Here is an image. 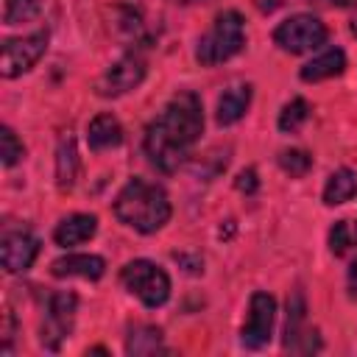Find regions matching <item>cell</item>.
I'll list each match as a JSON object with an SVG mask.
<instances>
[{"label":"cell","mask_w":357,"mask_h":357,"mask_svg":"<svg viewBox=\"0 0 357 357\" xmlns=\"http://www.w3.org/2000/svg\"><path fill=\"white\" fill-rule=\"evenodd\" d=\"M112 209H114V215L123 226H128L139 234L159 231L173 215V206H170V198H167L165 187L153 184L148 178H139V176L128 178L123 184Z\"/></svg>","instance_id":"7a4b0ae2"},{"label":"cell","mask_w":357,"mask_h":357,"mask_svg":"<svg viewBox=\"0 0 357 357\" xmlns=\"http://www.w3.org/2000/svg\"><path fill=\"white\" fill-rule=\"evenodd\" d=\"M75 310L78 298L70 290L50 293L47 307H45V321H42V346L50 351H59L61 343L70 337L73 324H75Z\"/></svg>","instance_id":"52a82bcc"},{"label":"cell","mask_w":357,"mask_h":357,"mask_svg":"<svg viewBox=\"0 0 357 357\" xmlns=\"http://www.w3.org/2000/svg\"><path fill=\"white\" fill-rule=\"evenodd\" d=\"M42 8H45V0H3V22L6 25L31 22Z\"/></svg>","instance_id":"7402d4cb"},{"label":"cell","mask_w":357,"mask_h":357,"mask_svg":"<svg viewBox=\"0 0 357 357\" xmlns=\"http://www.w3.org/2000/svg\"><path fill=\"white\" fill-rule=\"evenodd\" d=\"M326 36L329 31L315 14H290L273 28V42L279 45V50L293 53V56L318 50L326 42Z\"/></svg>","instance_id":"5b68a950"},{"label":"cell","mask_w":357,"mask_h":357,"mask_svg":"<svg viewBox=\"0 0 357 357\" xmlns=\"http://www.w3.org/2000/svg\"><path fill=\"white\" fill-rule=\"evenodd\" d=\"M354 195H357V173L351 167H337L335 173H329L326 184H324V204L326 206L346 204Z\"/></svg>","instance_id":"ac0fdd59"},{"label":"cell","mask_w":357,"mask_h":357,"mask_svg":"<svg viewBox=\"0 0 357 357\" xmlns=\"http://www.w3.org/2000/svg\"><path fill=\"white\" fill-rule=\"evenodd\" d=\"M279 167L290 178H301L312 167V156L307 151H301V148H284V151H279Z\"/></svg>","instance_id":"603a6c76"},{"label":"cell","mask_w":357,"mask_h":357,"mask_svg":"<svg viewBox=\"0 0 357 357\" xmlns=\"http://www.w3.org/2000/svg\"><path fill=\"white\" fill-rule=\"evenodd\" d=\"M120 282L131 296H137L145 307L156 310L170 298V276L151 259H131L120 268Z\"/></svg>","instance_id":"277c9868"},{"label":"cell","mask_w":357,"mask_h":357,"mask_svg":"<svg viewBox=\"0 0 357 357\" xmlns=\"http://www.w3.org/2000/svg\"><path fill=\"white\" fill-rule=\"evenodd\" d=\"M39 254V237L28 229L8 231L0 243V262L6 273H25Z\"/></svg>","instance_id":"30bf717a"},{"label":"cell","mask_w":357,"mask_h":357,"mask_svg":"<svg viewBox=\"0 0 357 357\" xmlns=\"http://www.w3.org/2000/svg\"><path fill=\"white\" fill-rule=\"evenodd\" d=\"M95 231H98V218L86 215V212H75V215H67L64 220L56 223L53 243L61 245V248H73V245H81V243L92 240Z\"/></svg>","instance_id":"4fadbf2b"},{"label":"cell","mask_w":357,"mask_h":357,"mask_svg":"<svg viewBox=\"0 0 357 357\" xmlns=\"http://www.w3.org/2000/svg\"><path fill=\"white\" fill-rule=\"evenodd\" d=\"M351 248H357V226L351 220H335L329 229V251L335 257H343Z\"/></svg>","instance_id":"44dd1931"},{"label":"cell","mask_w":357,"mask_h":357,"mask_svg":"<svg viewBox=\"0 0 357 357\" xmlns=\"http://www.w3.org/2000/svg\"><path fill=\"white\" fill-rule=\"evenodd\" d=\"M318 6H326V8H349V6H357V0H312Z\"/></svg>","instance_id":"484cf974"},{"label":"cell","mask_w":357,"mask_h":357,"mask_svg":"<svg viewBox=\"0 0 357 357\" xmlns=\"http://www.w3.org/2000/svg\"><path fill=\"white\" fill-rule=\"evenodd\" d=\"M351 33H354V36H357V14H354V17H351Z\"/></svg>","instance_id":"f1b7e54d"},{"label":"cell","mask_w":357,"mask_h":357,"mask_svg":"<svg viewBox=\"0 0 357 357\" xmlns=\"http://www.w3.org/2000/svg\"><path fill=\"white\" fill-rule=\"evenodd\" d=\"M123 142V126L112 112H100L86 123V145L92 151H109Z\"/></svg>","instance_id":"2e32d148"},{"label":"cell","mask_w":357,"mask_h":357,"mask_svg":"<svg viewBox=\"0 0 357 357\" xmlns=\"http://www.w3.org/2000/svg\"><path fill=\"white\" fill-rule=\"evenodd\" d=\"M204 134V103L195 92H176L156 120L148 123L142 148L148 162L162 173H176Z\"/></svg>","instance_id":"6da1fadb"},{"label":"cell","mask_w":357,"mask_h":357,"mask_svg":"<svg viewBox=\"0 0 357 357\" xmlns=\"http://www.w3.org/2000/svg\"><path fill=\"white\" fill-rule=\"evenodd\" d=\"M245 45V22H243V14L234 11V8H223L209 31L198 39V47H195V61L201 67H218L229 59H234Z\"/></svg>","instance_id":"3957f363"},{"label":"cell","mask_w":357,"mask_h":357,"mask_svg":"<svg viewBox=\"0 0 357 357\" xmlns=\"http://www.w3.org/2000/svg\"><path fill=\"white\" fill-rule=\"evenodd\" d=\"M50 33L47 31H33L25 36H11L3 42L0 47V75L3 78H17L22 73H28L47 50Z\"/></svg>","instance_id":"8992f818"},{"label":"cell","mask_w":357,"mask_h":357,"mask_svg":"<svg viewBox=\"0 0 357 357\" xmlns=\"http://www.w3.org/2000/svg\"><path fill=\"white\" fill-rule=\"evenodd\" d=\"M284 349L290 351H318L321 340L318 335L307 329V304L304 296L296 290L287 298V321H284Z\"/></svg>","instance_id":"8fae6325"},{"label":"cell","mask_w":357,"mask_h":357,"mask_svg":"<svg viewBox=\"0 0 357 357\" xmlns=\"http://www.w3.org/2000/svg\"><path fill=\"white\" fill-rule=\"evenodd\" d=\"M145 73H148L145 59L139 53H126L103 70V75L95 81V92L100 98H120V95L137 89L145 81Z\"/></svg>","instance_id":"ba28073f"},{"label":"cell","mask_w":357,"mask_h":357,"mask_svg":"<svg viewBox=\"0 0 357 357\" xmlns=\"http://www.w3.org/2000/svg\"><path fill=\"white\" fill-rule=\"evenodd\" d=\"M78 178V145L73 134H64L56 145V187L61 192L73 190Z\"/></svg>","instance_id":"e0dca14e"},{"label":"cell","mask_w":357,"mask_h":357,"mask_svg":"<svg viewBox=\"0 0 357 357\" xmlns=\"http://www.w3.org/2000/svg\"><path fill=\"white\" fill-rule=\"evenodd\" d=\"M251 84H234L229 86L220 98H218V106H215V120L218 126H234L237 120L245 117L248 106H251Z\"/></svg>","instance_id":"5bb4252c"},{"label":"cell","mask_w":357,"mask_h":357,"mask_svg":"<svg viewBox=\"0 0 357 357\" xmlns=\"http://www.w3.org/2000/svg\"><path fill=\"white\" fill-rule=\"evenodd\" d=\"M307 117H310V103H307L301 95H296V98H290V100L282 106L276 126H279L282 134H296V131L307 123Z\"/></svg>","instance_id":"ffe728a7"},{"label":"cell","mask_w":357,"mask_h":357,"mask_svg":"<svg viewBox=\"0 0 357 357\" xmlns=\"http://www.w3.org/2000/svg\"><path fill=\"white\" fill-rule=\"evenodd\" d=\"M22 156H25V148L17 139L14 128L11 126H0V162H3V167H14Z\"/></svg>","instance_id":"cb8c5ba5"},{"label":"cell","mask_w":357,"mask_h":357,"mask_svg":"<svg viewBox=\"0 0 357 357\" xmlns=\"http://www.w3.org/2000/svg\"><path fill=\"white\" fill-rule=\"evenodd\" d=\"M276 321V298L265 290H254L248 298V318L240 329V343L245 349H262L271 340Z\"/></svg>","instance_id":"9c48e42d"},{"label":"cell","mask_w":357,"mask_h":357,"mask_svg":"<svg viewBox=\"0 0 357 357\" xmlns=\"http://www.w3.org/2000/svg\"><path fill=\"white\" fill-rule=\"evenodd\" d=\"M346 70V53L340 47H326L321 50L318 56H312L301 70H298V78L307 81V84H315V81H326V78H335Z\"/></svg>","instance_id":"9a60e30c"},{"label":"cell","mask_w":357,"mask_h":357,"mask_svg":"<svg viewBox=\"0 0 357 357\" xmlns=\"http://www.w3.org/2000/svg\"><path fill=\"white\" fill-rule=\"evenodd\" d=\"M170 3H178V6H190V3H206V0H170Z\"/></svg>","instance_id":"83f0119b"},{"label":"cell","mask_w":357,"mask_h":357,"mask_svg":"<svg viewBox=\"0 0 357 357\" xmlns=\"http://www.w3.org/2000/svg\"><path fill=\"white\" fill-rule=\"evenodd\" d=\"M50 273L56 279H89V282H98L103 273H106V259L98 257V254H64L59 259L50 262Z\"/></svg>","instance_id":"7c38bea8"},{"label":"cell","mask_w":357,"mask_h":357,"mask_svg":"<svg viewBox=\"0 0 357 357\" xmlns=\"http://www.w3.org/2000/svg\"><path fill=\"white\" fill-rule=\"evenodd\" d=\"M349 290H351V296H357V257L349 265Z\"/></svg>","instance_id":"4316f807"},{"label":"cell","mask_w":357,"mask_h":357,"mask_svg":"<svg viewBox=\"0 0 357 357\" xmlns=\"http://www.w3.org/2000/svg\"><path fill=\"white\" fill-rule=\"evenodd\" d=\"M126 351L128 354H159V351H167L165 340H162V329L148 326V324H137L126 337Z\"/></svg>","instance_id":"d6986e66"},{"label":"cell","mask_w":357,"mask_h":357,"mask_svg":"<svg viewBox=\"0 0 357 357\" xmlns=\"http://www.w3.org/2000/svg\"><path fill=\"white\" fill-rule=\"evenodd\" d=\"M234 187H237L240 192H245V195L257 192V187H259L257 170H254V167H245V170H240V173H237V181H234Z\"/></svg>","instance_id":"d4e9b609"}]
</instances>
